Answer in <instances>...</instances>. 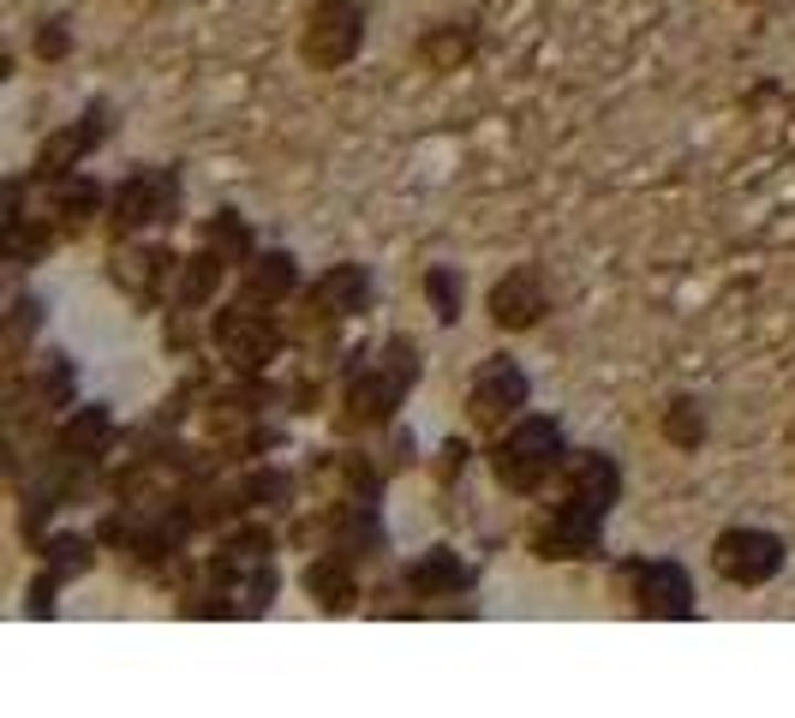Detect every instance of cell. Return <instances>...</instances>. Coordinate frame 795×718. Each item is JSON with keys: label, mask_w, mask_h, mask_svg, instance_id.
I'll use <instances>...</instances> for the list:
<instances>
[{"label": "cell", "mask_w": 795, "mask_h": 718, "mask_svg": "<svg viewBox=\"0 0 795 718\" xmlns=\"http://www.w3.org/2000/svg\"><path fill=\"white\" fill-rule=\"evenodd\" d=\"M484 318H491L496 330H509V335L538 330L544 318H551V288H544V275L533 270V263L503 270L491 288H484Z\"/></svg>", "instance_id": "4fadbf2b"}, {"label": "cell", "mask_w": 795, "mask_h": 718, "mask_svg": "<svg viewBox=\"0 0 795 718\" xmlns=\"http://www.w3.org/2000/svg\"><path fill=\"white\" fill-rule=\"evenodd\" d=\"M293 294H300V258L293 252H258L252 263L240 270V300L252 305H287Z\"/></svg>", "instance_id": "ac0fdd59"}, {"label": "cell", "mask_w": 795, "mask_h": 718, "mask_svg": "<svg viewBox=\"0 0 795 718\" xmlns=\"http://www.w3.org/2000/svg\"><path fill=\"white\" fill-rule=\"evenodd\" d=\"M461 467H467V444H461V437H454V444H443V461H437V474H443V479H454V474H461Z\"/></svg>", "instance_id": "83f0119b"}, {"label": "cell", "mask_w": 795, "mask_h": 718, "mask_svg": "<svg viewBox=\"0 0 795 718\" xmlns=\"http://www.w3.org/2000/svg\"><path fill=\"white\" fill-rule=\"evenodd\" d=\"M407 593L414 599H461L467 587H473V569L461 563V551L454 545H431L419 556V563H407Z\"/></svg>", "instance_id": "e0dca14e"}, {"label": "cell", "mask_w": 795, "mask_h": 718, "mask_svg": "<svg viewBox=\"0 0 795 718\" xmlns=\"http://www.w3.org/2000/svg\"><path fill=\"white\" fill-rule=\"evenodd\" d=\"M789 563V545L777 533H765V527H724V533L712 539V575L730 581V587H765V581H777Z\"/></svg>", "instance_id": "9c48e42d"}, {"label": "cell", "mask_w": 795, "mask_h": 718, "mask_svg": "<svg viewBox=\"0 0 795 718\" xmlns=\"http://www.w3.org/2000/svg\"><path fill=\"white\" fill-rule=\"evenodd\" d=\"M353 569H359L353 556L323 551V556H312V563H305L300 587L312 593L317 611H353V605H359V575H353Z\"/></svg>", "instance_id": "d6986e66"}, {"label": "cell", "mask_w": 795, "mask_h": 718, "mask_svg": "<svg viewBox=\"0 0 795 718\" xmlns=\"http://www.w3.org/2000/svg\"><path fill=\"white\" fill-rule=\"evenodd\" d=\"M372 312V270L365 263H329L312 288H305V330H335L347 318Z\"/></svg>", "instance_id": "7c38bea8"}, {"label": "cell", "mask_w": 795, "mask_h": 718, "mask_svg": "<svg viewBox=\"0 0 795 718\" xmlns=\"http://www.w3.org/2000/svg\"><path fill=\"white\" fill-rule=\"evenodd\" d=\"M180 222V174L174 168H132L108 192V233L114 240H138L150 228Z\"/></svg>", "instance_id": "5b68a950"}, {"label": "cell", "mask_w": 795, "mask_h": 718, "mask_svg": "<svg viewBox=\"0 0 795 718\" xmlns=\"http://www.w3.org/2000/svg\"><path fill=\"white\" fill-rule=\"evenodd\" d=\"M36 186H42V216L61 228V240H79V233L108 210V192H102L84 168L61 174V180H36Z\"/></svg>", "instance_id": "9a60e30c"}, {"label": "cell", "mask_w": 795, "mask_h": 718, "mask_svg": "<svg viewBox=\"0 0 795 718\" xmlns=\"http://www.w3.org/2000/svg\"><path fill=\"white\" fill-rule=\"evenodd\" d=\"M174 275H180V258L168 252V246H156V240H114V252H108V282L121 288V294L138 305H161L174 294Z\"/></svg>", "instance_id": "8fae6325"}, {"label": "cell", "mask_w": 795, "mask_h": 718, "mask_svg": "<svg viewBox=\"0 0 795 718\" xmlns=\"http://www.w3.org/2000/svg\"><path fill=\"white\" fill-rule=\"evenodd\" d=\"M72 407H79V372L66 354H36V365L7 372V431H42L49 437Z\"/></svg>", "instance_id": "3957f363"}, {"label": "cell", "mask_w": 795, "mask_h": 718, "mask_svg": "<svg viewBox=\"0 0 795 718\" xmlns=\"http://www.w3.org/2000/svg\"><path fill=\"white\" fill-rule=\"evenodd\" d=\"M568 456H574V449H568V437H563V419L521 414V419H509L503 431H496L491 474H496V486H503L509 497H538L568 467Z\"/></svg>", "instance_id": "7a4b0ae2"}, {"label": "cell", "mask_w": 795, "mask_h": 718, "mask_svg": "<svg viewBox=\"0 0 795 718\" xmlns=\"http://www.w3.org/2000/svg\"><path fill=\"white\" fill-rule=\"evenodd\" d=\"M114 449V414L108 407H72V414L54 425L49 431V456H61V461H72V467H102V456Z\"/></svg>", "instance_id": "2e32d148"}, {"label": "cell", "mask_w": 795, "mask_h": 718, "mask_svg": "<svg viewBox=\"0 0 795 718\" xmlns=\"http://www.w3.org/2000/svg\"><path fill=\"white\" fill-rule=\"evenodd\" d=\"M36 551H42V563H49L61 581H79V575H91V569H96L102 539H96V533H91V539H84V533H49Z\"/></svg>", "instance_id": "603a6c76"}, {"label": "cell", "mask_w": 795, "mask_h": 718, "mask_svg": "<svg viewBox=\"0 0 795 718\" xmlns=\"http://www.w3.org/2000/svg\"><path fill=\"white\" fill-rule=\"evenodd\" d=\"M526 402H533V377H526V365L514 354H491L479 360V372L467 377V425L473 431H503L509 419L526 414Z\"/></svg>", "instance_id": "52a82bcc"}, {"label": "cell", "mask_w": 795, "mask_h": 718, "mask_svg": "<svg viewBox=\"0 0 795 718\" xmlns=\"http://www.w3.org/2000/svg\"><path fill=\"white\" fill-rule=\"evenodd\" d=\"M210 342L240 377H263L282 354V324H275L270 305H252V300H233L210 318Z\"/></svg>", "instance_id": "8992f818"}, {"label": "cell", "mask_w": 795, "mask_h": 718, "mask_svg": "<svg viewBox=\"0 0 795 718\" xmlns=\"http://www.w3.org/2000/svg\"><path fill=\"white\" fill-rule=\"evenodd\" d=\"M658 425H665V437H670L676 449H688V456H694V449L705 444V407L694 402V395H676Z\"/></svg>", "instance_id": "484cf974"}, {"label": "cell", "mask_w": 795, "mask_h": 718, "mask_svg": "<svg viewBox=\"0 0 795 718\" xmlns=\"http://www.w3.org/2000/svg\"><path fill=\"white\" fill-rule=\"evenodd\" d=\"M610 587L640 611V617H694V575L676 556H623L610 563Z\"/></svg>", "instance_id": "277c9868"}, {"label": "cell", "mask_w": 795, "mask_h": 718, "mask_svg": "<svg viewBox=\"0 0 795 718\" xmlns=\"http://www.w3.org/2000/svg\"><path fill=\"white\" fill-rule=\"evenodd\" d=\"M365 49V7L359 0H312L300 24V61L312 72H342Z\"/></svg>", "instance_id": "ba28073f"}, {"label": "cell", "mask_w": 795, "mask_h": 718, "mask_svg": "<svg viewBox=\"0 0 795 718\" xmlns=\"http://www.w3.org/2000/svg\"><path fill=\"white\" fill-rule=\"evenodd\" d=\"M419 384V360L407 335H389L372 360L347 365V384H342V431H383L401 414L407 389Z\"/></svg>", "instance_id": "6da1fadb"}, {"label": "cell", "mask_w": 795, "mask_h": 718, "mask_svg": "<svg viewBox=\"0 0 795 718\" xmlns=\"http://www.w3.org/2000/svg\"><path fill=\"white\" fill-rule=\"evenodd\" d=\"M461 294H467V275L454 270V263H431V270H425V300H431V312H437L443 330L461 324V312H467Z\"/></svg>", "instance_id": "cb8c5ba5"}, {"label": "cell", "mask_w": 795, "mask_h": 718, "mask_svg": "<svg viewBox=\"0 0 795 718\" xmlns=\"http://www.w3.org/2000/svg\"><path fill=\"white\" fill-rule=\"evenodd\" d=\"M228 270H233V263L216 252V246H198V252H186V258H180V275H174V300L191 305V312H198V305H210Z\"/></svg>", "instance_id": "ffe728a7"}, {"label": "cell", "mask_w": 795, "mask_h": 718, "mask_svg": "<svg viewBox=\"0 0 795 718\" xmlns=\"http://www.w3.org/2000/svg\"><path fill=\"white\" fill-rule=\"evenodd\" d=\"M203 246H216L233 270H245V263L258 258V233L252 222H245L240 210H216V216H203Z\"/></svg>", "instance_id": "44dd1931"}, {"label": "cell", "mask_w": 795, "mask_h": 718, "mask_svg": "<svg viewBox=\"0 0 795 718\" xmlns=\"http://www.w3.org/2000/svg\"><path fill=\"white\" fill-rule=\"evenodd\" d=\"M616 497H623V467H616V456H605V449H574L568 467H563V491H556L551 509L605 527Z\"/></svg>", "instance_id": "30bf717a"}, {"label": "cell", "mask_w": 795, "mask_h": 718, "mask_svg": "<svg viewBox=\"0 0 795 718\" xmlns=\"http://www.w3.org/2000/svg\"><path fill=\"white\" fill-rule=\"evenodd\" d=\"M36 54H42V61H66V54H72V31H66L61 19H49L36 31Z\"/></svg>", "instance_id": "4316f807"}, {"label": "cell", "mask_w": 795, "mask_h": 718, "mask_svg": "<svg viewBox=\"0 0 795 718\" xmlns=\"http://www.w3.org/2000/svg\"><path fill=\"white\" fill-rule=\"evenodd\" d=\"M108 132H114V108H108V102H91V108H84L72 126H61L54 138H42L31 174H36V180H61V174L84 168V156L102 150V144H108Z\"/></svg>", "instance_id": "5bb4252c"}, {"label": "cell", "mask_w": 795, "mask_h": 718, "mask_svg": "<svg viewBox=\"0 0 795 718\" xmlns=\"http://www.w3.org/2000/svg\"><path fill=\"white\" fill-rule=\"evenodd\" d=\"M473 31L467 24H431V31L419 37V61L431 66V72H461L467 61H473Z\"/></svg>", "instance_id": "7402d4cb"}, {"label": "cell", "mask_w": 795, "mask_h": 718, "mask_svg": "<svg viewBox=\"0 0 795 718\" xmlns=\"http://www.w3.org/2000/svg\"><path fill=\"white\" fill-rule=\"evenodd\" d=\"M42 330V300L36 294H19L7 312V342H0V354H7V372H19L24 365V347H31V335Z\"/></svg>", "instance_id": "d4e9b609"}]
</instances>
